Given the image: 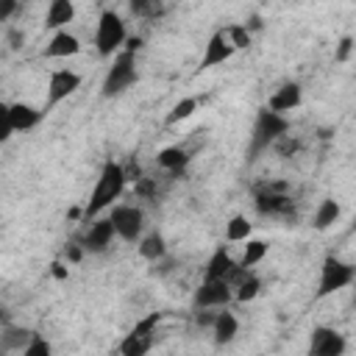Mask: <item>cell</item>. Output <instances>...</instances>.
<instances>
[{"instance_id":"6da1fadb","label":"cell","mask_w":356,"mask_h":356,"mask_svg":"<svg viewBox=\"0 0 356 356\" xmlns=\"http://www.w3.org/2000/svg\"><path fill=\"white\" fill-rule=\"evenodd\" d=\"M125 184H128V172H125V167H122L120 161H111V159H108V161L100 167V175H97L95 189H92L89 200H86V206H83V217H81V220H83V222L97 220L106 209H111L114 200L122 195Z\"/></svg>"},{"instance_id":"ee69618b","label":"cell","mask_w":356,"mask_h":356,"mask_svg":"<svg viewBox=\"0 0 356 356\" xmlns=\"http://www.w3.org/2000/svg\"><path fill=\"white\" fill-rule=\"evenodd\" d=\"M0 356H8V353H6V350H0Z\"/></svg>"},{"instance_id":"2e32d148","label":"cell","mask_w":356,"mask_h":356,"mask_svg":"<svg viewBox=\"0 0 356 356\" xmlns=\"http://www.w3.org/2000/svg\"><path fill=\"white\" fill-rule=\"evenodd\" d=\"M234 267H236V261L231 259L228 248L220 245V248L211 253V259L206 261V281H225V284H228V275H231Z\"/></svg>"},{"instance_id":"f546056e","label":"cell","mask_w":356,"mask_h":356,"mask_svg":"<svg viewBox=\"0 0 356 356\" xmlns=\"http://www.w3.org/2000/svg\"><path fill=\"white\" fill-rule=\"evenodd\" d=\"M22 356H53V345L42 337V334H33V339L19 350Z\"/></svg>"},{"instance_id":"e575fe53","label":"cell","mask_w":356,"mask_h":356,"mask_svg":"<svg viewBox=\"0 0 356 356\" xmlns=\"http://www.w3.org/2000/svg\"><path fill=\"white\" fill-rule=\"evenodd\" d=\"M131 11H134V14H159L161 8H159L156 3H145V0H136V3H131Z\"/></svg>"},{"instance_id":"ab89813d","label":"cell","mask_w":356,"mask_h":356,"mask_svg":"<svg viewBox=\"0 0 356 356\" xmlns=\"http://www.w3.org/2000/svg\"><path fill=\"white\" fill-rule=\"evenodd\" d=\"M8 44H11V50H19V47L25 44V33H22L19 28H11V31H8Z\"/></svg>"},{"instance_id":"7402d4cb","label":"cell","mask_w":356,"mask_h":356,"mask_svg":"<svg viewBox=\"0 0 356 356\" xmlns=\"http://www.w3.org/2000/svg\"><path fill=\"white\" fill-rule=\"evenodd\" d=\"M289 206L292 203H289L286 195H278V192H270V189H264V192L256 195V209L261 214H286Z\"/></svg>"},{"instance_id":"ba28073f","label":"cell","mask_w":356,"mask_h":356,"mask_svg":"<svg viewBox=\"0 0 356 356\" xmlns=\"http://www.w3.org/2000/svg\"><path fill=\"white\" fill-rule=\"evenodd\" d=\"M231 300H234V289L225 281H206L203 278V284L192 295L195 309H225Z\"/></svg>"},{"instance_id":"1f68e13d","label":"cell","mask_w":356,"mask_h":356,"mask_svg":"<svg viewBox=\"0 0 356 356\" xmlns=\"http://www.w3.org/2000/svg\"><path fill=\"white\" fill-rule=\"evenodd\" d=\"M134 192L139 195V197H156V184L150 181V178H136V184H134Z\"/></svg>"},{"instance_id":"d4e9b609","label":"cell","mask_w":356,"mask_h":356,"mask_svg":"<svg viewBox=\"0 0 356 356\" xmlns=\"http://www.w3.org/2000/svg\"><path fill=\"white\" fill-rule=\"evenodd\" d=\"M150 348H153V337L125 334V339L120 342V356H147Z\"/></svg>"},{"instance_id":"f35d334b","label":"cell","mask_w":356,"mask_h":356,"mask_svg":"<svg viewBox=\"0 0 356 356\" xmlns=\"http://www.w3.org/2000/svg\"><path fill=\"white\" fill-rule=\"evenodd\" d=\"M17 8H19L17 0H0V22H6L11 14H17Z\"/></svg>"},{"instance_id":"4316f807","label":"cell","mask_w":356,"mask_h":356,"mask_svg":"<svg viewBox=\"0 0 356 356\" xmlns=\"http://www.w3.org/2000/svg\"><path fill=\"white\" fill-rule=\"evenodd\" d=\"M234 289H236V292H234V300H239V303H250V300L261 292V278L250 273V275H248V278H242Z\"/></svg>"},{"instance_id":"74e56055","label":"cell","mask_w":356,"mask_h":356,"mask_svg":"<svg viewBox=\"0 0 356 356\" xmlns=\"http://www.w3.org/2000/svg\"><path fill=\"white\" fill-rule=\"evenodd\" d=\"M170 270H172V259H170V256H164V259L153 261V270H150V275H167Z\"/></svg>"},{"instance_id":"8d00e7d4","label":"cell","mask_w":356,"mask_h":356,"mask_svg":"<svg viewBox=\"0 0 356 356\" xmlns=\"http://www.w3.org/2000/svg\"><path fill=\"white\" fill-rule=\"evenodd\" d=\"M214 314H217V312H209V309H197V312H195V323H197L200 328H211V323H214Z\"/></svg>"},{"instance_id":"83f0119b","label":"cell","mask_w":356,"mask_h":356,"mask_svg":"<svg viewBox=\"0 0 356 356\" xmlns=\"http://www.w3.org/2000/svg\"><path fill=\"white\" fill-rule=\"evenodd\" d=\"M222 33H225V39H228V44H231L234 50H245V47H250V33H248L245 25H225Z\"/></svg>"},{"instance_id":"e0dca14e","label":"cell","mask_w":356,"mask_h":356,"mask_svg":"<svg viewBox=\"0 0 356 356\" xmlns=\"http://www.w3.org/2000/svg\"><path fill=\"white\" fill-rule=\"evenodd\" d=\"M211 334H214V342L217 345H231L239 334V320L231 314V312H217L214 314V323H211Z\"/></svg>"},{"instance_id":"9a60e30c","label":"cell","mask_w":356,"mask_h":356,"mask_svg":"<svg viewBox=\"0 0 356 356\" xmlns=\"http://www.w3.org/2000/svg\"><path fill=\"white\" fill-rule=\"evenodd\" d=\"M234 53H236V50H234V47L228 44L225 33H222V31H217V33H211V39L206 42V50H203V58H200V70L217 67V64L228 61V58H231Z\"/></svg>"},{"instance_id":"cb8c5ba5","label":"cell","mask_w":356,"mask_h":356,"mask_svg":"<svg viewBox=\"0 0 356 356\" xmlns=\"http://www.w3.org/2000/svg\"><path fill=\"white\" fill-rule=\"evenodd\" d=\"M267 250H270V245H267L264 239H248V242H245V250H242V259H239V267L253 270V267L267 256Z\"/></svg>"},{"instance_id":"7c38bea8","label":"cell","mask_w":356,"mask_h":356,"mask_svg":"<svg viewBox=\"0 0 356 356\" xmlns=\"http://www.w3.org/2000/svg\"><path fill=\"white\" fill-rule=\"evenodd\" d=\"M47 111H39L28 103H8V122H11V131L14 134H25V131H33L42 120H44Z\"/></svg>"},{"instance_id":"7a4b0ae2","label":"cell","mask_w":356,"mask_h":356,"mask_svg":"<svg viewBox=\"0 0 356 356\" xmlns=\"http://www.w3.org/2000/svg\"><path fill=\"white\" fill-rule=\"evenodd\" d=\"M286 134H289V120L270 111L267 106H261L256 114V122H253V134H250V159H256L261 150L273 147Z\"/></svg>"},{"instance_id":"836d02e7","label":"cell","mask_w":356,"mask_h":356,"mask_svg":"<svg viewBox=\"0 0 356 356\" xmlns=\"http://www.w3.org/2000/svg\"><path fill=\"white\" fill-rule=\"evenodd\" d=\"M350 53H353V36H342V42H339V47H337L334 58H337V61H348V58H350Z\"/></svg>"},{"instance_id":"4fadbf2b","label":"cell","mask_w":356,"mask_h":356,"mask_svg":"<svg viewBox=\"0 0 356 356\" xmlns=\"http://www.w3.org/2000/svg\"><path fill=\"white\" fill-rule=\"evenodd\" d=\"M75 19V3L72 0H50L44 11V28L47 31H67V25Z\"/></svg>"},{"instance_id":"277c9868","label":"cell","mask_w":356,"mask_h":356,"mask_svg":"<svg viewBox=\"0 0 356 356\" xmlns=\"http://www.w3.org/2000/svg\"><path fill=\"white\" fill-rule=\"evenodd\" d=\"M136 81H139L136 58H134L131 50H122V53L114 56V61H111V67H108V72H106V78L100 83V95L103 97H117L125 89H131Z\"/></svg>"},{"instance_id":"603a6c76","label":"cell","mask_w":356,"mask_h":356,"mask_svg":"<svg viewBox=\"0 0 356 356\" xmlns=\"http://www.w3.org/2000/svg\"><path fill=\"white\" fill-rule=\"evenodd\" d=\"M253 234V225L245 214H234L228 222H225V239L228 242H248Z\"/></svg>"},{"instance_id":"5b68a950","label":"cell","mask_w":356,"mask_h":356,"mask_svg":"<svg viewBox=\"0 0 356 356\" xmlns=\"http://www.w3.org/2000/svg\"><path fill=\"white\" fill-rule=\"evenodd\" d=\"M353 278H356V267L348 264V261H342L339 256L328 253V256L323 259V267H320V284H317L314 300H323V298H328V295H334V292L350 286Z\"/></svg>"},{"instance_id":"d590c367","label":"cell","mask_w":356,"mask_h":356,"mask_svg":"<svg viewBox=\"0 0 356 356\" xmlns=\"http://www.w3.org/2000/svg\"><path fill=\"white\" fill-rule=\"evenodd\" d=\"M64 256H67V261H70V264H78V261L83 259V248H81V245H75V242H70V245L64 248Z\"/></svg>"},{"instance_id":"60d3db41","label":"cell","mask_w":356,"mask_h":356,"mask_svg":"<svg viewBox=\"0 0 356 356\" xmlns=\"http://www.w3.org/2000/svg\"><path fill=\"white\" fill-rule=\"evenodd\" d=\"M50 273H53L56 281H67V278H70V270H67L61 261H53V264H50Z\"/></svg>"},{"instance_id":"484cf974","label":"cell","mask_w":356,"mask_h":356,"mask_svg":"<svg viewBox=\"0 0 356 356\" xmlns=\"http://www.w3.org/2000/svg\"><path fill=\"white\" fill-rule=\"evenodd\" d=\"M195 111H197V97H181V100L170 108V114L164 117V122H167V125H175V122H181V120H189Z\"/></svg>"},{"instance_id":"ac0fdd59","label":"cell","mask_w":356,"mask_h":356,"mask_svg":"<svg viewBox=\"0 0 356 356\" xmlns=\"http://www.w3.org/2000/svg\"><path fill=\"white\" fill-rule=\"evenodd\" d=\"M189 159H192V156H189L184 147H178V145H172V147H161V150L156 153V164H159L161 170L172 172V175H181V172L186 170Z\"/></svg>"},{"instance_id":"8992f818","label":"cell","mask_w":356,"mask_h":356,"mask_svg":"<svg viewBox=\"0 0 356 356\" xmlns=\"http://www.w3.org/2000/svg\"><path fill=\"white\" fill-rule=\"evenodd\" d=\"M108 222L114 225V234L122 242H139L142 239V228H145V214L139 206H128V203H114Z\"/></svg>"},{"instance_id":"3957f363","label":"cell","mask_w":356,"mask_h":356,"mask_svg":"<svg viewBox=\"0 0 356 356\" xmlns=\"http://www.w3.org/2000/svg\"><path fill=\"white\" fill-rule=\"evenodd\" d=\"M125 39H128V31H125L122 17L117 11H111V8H103L100 17H97V31H95L97 56L100 58H111L114 53H120Z\"/></svg>"},{"instance_id":"d6986e66","label":"cell","mask_w":356,"mask_h":356,"mask_svg":"<svg viewBox=\"0 0 356 356\" xmlns=\"http://www.w3.org/2000/svg\"><path fill=\"white\" fill-rule=\"evenodd\" d=\"M33 334L36 331H31L25 325H6V328H0V350H6V353L22 350L33 339Z\"/></svg>"},{"instance_id":"5bb4252c","label":"cell","mask_w":356,"mask_h":356,"mask_svg":"<svg viewBox=\"0 0 356 356\" xmlns=\"http://www.w3.org/2000/svg\"><path fill=\"white\" fill-rule=\"evenodd\" d=\"M81 53V42H78V36L75 33H70V31H56L53 36H50V42H47V47H44V58H72V56H78Z\"/></svg>"},{"instance_id":"d6a6232c","label":"cell","mask_w":356,"mask_h":356,"mask_svg":"<svg viewBox=\"0 0 356 356\" xmlns=\"http://www.w3.org/2000/svg\"><path fill=\"white\" fill-rule=\"evenodd\" d=\"M273 147H275L281 156H292V153L300 147V142H298V139H289V134H286V136H281V139H278Z\"/></svg>"},{"instance_id":"ffe728a7","label":"cell","mask_w":356,"mask_h":356,"mask_svg":"<svg viewBox=\"0 0 356 356\" xmlns=\"http://www.w3.org/2000/svg\"><path fill=\"white\" fill-rule=\"evenodd\" d=\"M339 214H342L339 200H334V197H323V200H320V206H317V211H314L312 225H314L317 231H328V228L339 220Z\"/></svg>"},{"instance_id":"f1b7e54d","label":"cell","mask_w":356,"mask_h":356,"mask_svg":"<svg viewBox=\"0 0 356 356\" xmlns=\"http://www.w3.org/2000/svg\"><path fill=\"white\" fill-rule=\"evenodd\" d=\"M159 320H161V312H150V314H145L139 323H134V328H131L128 334H136V337H153Z\"/></svg>"},{"instance_id":"b9f144b4","label":"cell","mask_w":356,"mask_h":356,"mask_svg":"<svg viewBox=\"0 0 356 356\" xmlns=\"http://www.w3.org/2000/svg\"><path fill=\"white\" fill-rule=\"evenodd\" d=\"M6 325H11V312L6 306H0V328H6Z\"/></svg>"},{"instance_id":"30bf717a","label":"cell","mask_w":356,"mask_h":356,"mask_svg":"<svg viewBox=\"0 0 356 356\" xmlns=\"http://www.w3.org/2000/svg\"><path fill=\"white\" fill-rule=\"evenodd\" d=\"M114 236L117 234H114V225L108 222V217H97V220H92L89 231L83 234L81 248H83V253H106L111 248Z\"/></svg>"},{"instance_id":"7bdbcfd3","label":"cell","mask_w":356,"mask_h":356,"mask_svg":"<svg viewBox=\"0 0 356 356\" xmlns=\"http://www.w3.org/2000/svg\"><path fill=\"white\" fill-rule=\"evenodd\" d=\"M245 28H248V33H250V31H259V28H261V19H259V17H250V22H245Z\"/></svg>"},{"instance_id":"4dcf8cb0","label":"cell","mask_w":356,"mask_h":356,"mask_svg":"<svg viewBox=\"0 0 356 356\" xmlns=\"http://www.w3.org/2000/svg\"><path fill=\"white\" fill-rule=\"evenodd\" d=\"M11 134H14V131H11V122H8V103L0 100V145L8 142Z\"/></svg>"},{"instance_id":"44dd1931","label":"cell","mask_w":356,"mask_h":356,"mask_svg":"<svg viewBox=\"0 0 356 356\" xmlns=\"http://www.w3.org/2000/svg\"><path fill=\"white\" fill-rule=\"evenodd\" d=\"M139 256L145 259V261H159V259H164L167 256V242H164V236L159 234V231H150V234H145L142 239H139Z\"/></svg>"},{"instance_id":"9c48e42d","label":"cell","mask_w":356,"mask_h":356,"mask_svg":"<svg viewBox=\"0 0 356 356\" xmlns=\"http://www.w3.org/2000/svg\"><path fill=\"white\" fill-rule=\"evenodd\" d=\"M81 86V75L72 70H53L50 81H47V108L58 106L61 100H67L70 95H75Z\"/></svg>"},{"instance_id":"8fae6325","label":"cell","mask_w":356,"mask_h":356,"mask_svg":"<svg viewBox=\"0 0 356 356\" xmlns=\"http://www.w3.org/2000/svg\"><path fill=\"white\" fill-rule=\"evenodd\" d=\"M300 103H303V89H300V83L289 81V83H281V86L270 95L267 108H270V111H275V114H281V117H286V111L298 108Z\"/></svg>"},{"instance_id":"52a82bcc","label":"cell","mask_w":356,"mask_h":356,"mask_svg":"<svg viewBox=\"0 0 356 356\" xmlns=\"http://www.w3.org/2000/svg\"><path fill=\"white\" fill-rule=\"evenodd\" d=\"M345 350H348V339H345V334H339L337 328L317 325V328L312 331L309 356H345Z\"/></svg>"}]
</instances>
